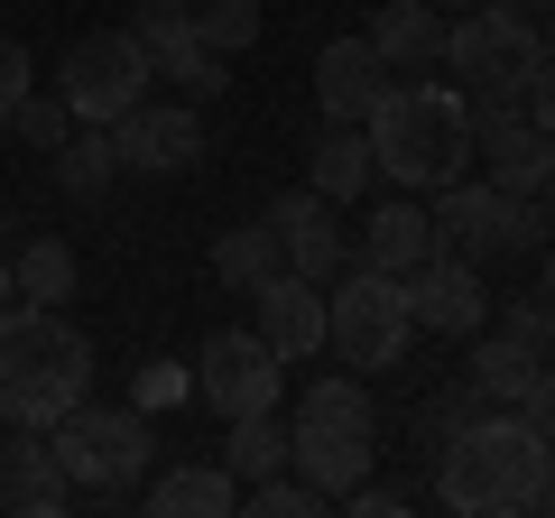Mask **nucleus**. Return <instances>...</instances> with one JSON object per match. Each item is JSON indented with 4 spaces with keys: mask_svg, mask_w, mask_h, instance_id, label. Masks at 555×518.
Segmentation results:
<instances>
[{
    "mask_svg": "<svg viewBox=\"0 0 555 518\" xmlns=\"http://www.w3.org/2000/svg\"><path fill=\"white\" fill-rule=\"evenodd\" d=\"M28 83H38V75H28V47H20V38H0V120L20 112V93H28Z\"/></svg>",
    "mask_w": 555,
    "mask_h": 518,
    "instance_id": "nucleus-33",
    "label": "nucleus"
},
{
    "mask_svg": "<svg viewBox=\"0 0 555 518\" xmlns=\"http://www.w3.org/2000/svg\"><path fill=\"white\" fill-rule=\"evenodd\" d=\"M416 342V315H408V279L352 259L334 287H324V352L343 371H398Z\"/></svg>",
    "mask_w": 555,
    "mask_h": 518,
    "instance_id": "nucleus-5",
    "label": "nucleus"
},
{
    "mask_svg": "<svg viewBox=\"0 0 555 518\" xmlns=\"http://www.w3.org/2000/svg\"><path fill=\"white\" fill-rule=\"evenodd\" d=\"M278 232V250H287V269H297V279H315V287H334L343 269H352V241L334 232V204L315 195V185H297V195H278L269 213H259Z\"/></svg>",
    "mask_w": 555,
    "mask_h": 518,
    "instance_id": "nucleus-13",
    "label": "nucleus"
},
{
    "mask_svg": "<svg viewBox=\"0 0 555 518\" xmlns=\"http://www.w3.org/2000/svg\"><path fill=\"white\" fill-rule=\"evenodd\" d=\"M518 102H528L537 130H555V47H537V65H528V83H518Z\"/></svg>",
    "mask_w": 555,
    "mask_h": 518,
    "instance_id": "nucleus-32",
    "label": "nucleus"
},
{
    "mask_svg": "<svg viewBox=\"0 0 555 518\" xmlns=\"http://www.w3.org/2000/svg\"><path fill=\"white\" fill-rule=\"evenodd\" d=\"M10 287H20L28 306H65V297H75V250H65V241H20Z\"/></svg>",
    "mask_w": 555,
    "mask_h": 518,
    "instance_id": "nucleus-26",
    "label": "nucleus"
},
{
    "mask_svg": "<svg viewBox=\"0 0 555 518\" xmlns=\"http://www.w3.org/2000/svg\"><path fill=\"white\" fill-rule=\"evenodd\" d=\"M352 259H371V269H389V279H408V269H426V259H436V222L416 213V204H379L371 222H361V250Z\"/></svg>",
    "mask_w": 555,
    "mask_h": 518,
    "instance_id": "nucleus-17",
    "label": "nucleus"
},
{
    "mask_svg": "<svg viewBox=\"0 0 555 518\" xmlns=\"http://www.w3.org/2000/svg\"><path fill=\"white\" fill-rule=\"evenodd\" d=\"M149 509H158V518H232L241 509V481L222 472V463H167V472L149 481Z\"/></svg>",
    "mask_w": 555,
    "mask_h": 518,
    "instance_id": "nucleus-19",
    "label": "nucleus"
},
{
    "mask_svg": "<svg viewBox=\"0 0 555 518\" xmlns=\"http://www.w3.org/2000/svg\"><path fill=\"white\" fill-rule=\"evenodd\" d=\"M112 148H120V167L185 177V167L204 158V112H195V102H149V93H139L130 112L112 120Z\"/></svg>",
    "mask_w": 555,
    "mask_h": 518,
    "instance_id": "nucleus-11",
    "label": "nucleus"
},
{
    "mask_svg": "<svg viewBox=\"0 0 555 518\" xmlns=\"http://www.w3.org/2000/svg\"><path fill=\"white\" fill-rule=\"evenodd\" d=\"M518 417H528V426H537V436H546V444H555V361H546V371H537V379H528V399H518Z\"/></svg>",
    "mask_w": 555,
    "mask_h": 518,
    "instance_id": "nucleus-34",
    "label": "nucleus"
},
{
    "mask_svg": "<svg viewBox=\"0 0 555 518\" xmlns=\"http://www.w3.org/2000/svg\"><path fill=\"white\" fill-rule=\"evenodd\" d=\"M250 306H259V334H269L278 361H315V352H324V287H315V279L278 269V279L250 287Z\"/></svg>",
    "mask_w": 555,
    "mask_h": 518,
    "instance_id": "nucleus-15",
    "label": "nucleus"
},
{
    "mask_svg": "<svg viewBox=\"0 0 555 518\" xmlns=\"http://www.w3.org/2000/svg\"><path fill=\"white\" fill-rule=\"evenodd\" d=\"M10 130H20L28 148H65V130H75V102H65V93H38V83H28L20 112H10Z\"/></svg>",
    "mask_w": 555,
    "mask_h": 518,
    "instance_id": "nucleus-28",
    "label": "nucleus"
},
{
    "mask_svg": "<svg viewBox=\"0 0 555 518\" xmlns=\"http://www.w3.org/2000/svg\"><path fill=\"white\" fill-rule=\"evenodd\" d=\"M379 454V417L361 379H306L297 426H287V472H306L324 500H343Z\"/></svg>",
    "mask_w": 555,
    "mask_h": 518,
    "instance_id": "nucleus-4",
    "label": "nucleus"
},
{
    "mask_svg": "<svg viewBox=\"0 0 555 518\" xmlns=\"http://www.w3.org/2000/svg\"><path fill=\"white\" fill-rule=\"evenodd\" d=\"M241 509H259V518H315L324 491H315L306 472H269V481H250V491H241Z\"/></svg>",
    "mask_w": 555,
    "mask_h": 518,
    "instance_id": "nucleus-29",
    "label": "nucleus"
},
{
    "mask_svg": "<svg viewBox=\"0 0 555 518\" xmlns=\"http://www.w3.org/2000/svg\"><path fill=\"white\" fill-rule=\"evenodd\" d=\"M408 315H416V334H454V342H473L481 324H491L481 269H473V259H454V250H436L426 269H408Z\"/></svg>",
    "mask_w": 555,
    "mask_h": 518,
    "instance_id": "nucleus-12",
    "label": "nucleus"
},
{
    "mask_svg": "<svg viewBox=\"0 0 555 518\" xmlns=\"http://www.w3.org/2000/svg\"><path fill=\"white\" fill-rule=\"evenodd\" d=\"M361 130H371V167L389 185H454L473 158V102L454 83H389L361 112Z\"/></svg>",
    "mask_w": 555,
    "mask_h": 518,
    "instance_id": "nucleus-3",
    "label": "nucleus"
},
{
    "mask_svg": "<svg viewBox=\"0 0 555 518\" xmlns=\"http://www.w3.org/2000/svg\"><path fill=\"white\" fill-rule=\"evenodd\" d=\"M10 297H20V287H10V259H0V306H10Z\"/></svg>",
    "mask_w": 555,
    "mask_h": 518,
    "instance_id": "nucleus-39",
    "label": "nucleus"
},
{
    "mask_svg": "<svg viewBox=\"0 0 555 518\" xmlns=\"http://www.w3.org/2000/svg\"><path fill=\"white\" fill-rule=\"evenodd\" d=\"M222 472L250 491V481L287 472V426H278V407H259V417H232V444H222Z\"/></svg>",
    "mask_w": 555,
    "mask_h": 518,
    "instance_id": "nucleus-24",
    "label": "nucleus"
},
{
    "mask_svg": "<svg viewBox=\"0 0 555 518\" xmlns=\"http://www.w3.org/2000/svg\"><path fill=\"white\" fill-rule=\"evenodd\" d=\"M537 204H546V232H555V177H546V195H537Z\"/></svg>",
    "mask_w": 555,
    "mask_h": 518,
    "instance_id": "nucleus-37",
    "label": "nucleus"
},
{
    "mask_svg": "<svg viewBox=\"0 0 555 518\" xmlns=\"http://www.w3.org/2000/svg\"><path fill=\"white\" fill-rule=\"evenodd\" d=\"M361 38L379 47V65H408V75H416V65H444V10H426V0H389Z\"/></svg>",
    "mask_w": 555,
    "mask_h": 518,
    "instance_id": "nucleus-20",
    "label": "nucleus"
},
{
    "mask_svg": "<svg viewBox=\"0 0 555 518\" xmlns=\"http://www.w3.org/2000/svg\"><path fill=\"white\" fill-rule=\"evenodd\" d=\"M195 38L214 47V56H241V47H259V0H204V10H195Z\"/></svg>",
    "mask_w": 555,
    "mask_h": 518,
    "instance_id": "nucleus-27",
    "label": "nucleus"
},
{
    "mask_svg": "<svg viewBox=\"0 0 555 518\" xmlns=\"http://www.w3.org/2000/svg\"><path fill=\"white\" fill-rule=\"evenodd\" d=\"M537 371H546V361H537L518 334H491V324H481V334H473V371H463V379H473V389H481L491 407H518Z\"/></svg>",
    "mask_w": 555,
    "mask_h": 518,
    "instance_id": "nucleus-22",
    "label": "nucleus"
},
{
    "mask_svg": "<svg viewBox=\"0 0 555 518\" xmlns=\"http://www.w3.org/2000/svg\"><path fill=\"white\" fill-rule=\"evenodd\" d=\"M500 334H518L537 361H555V297H509L500 306Z\"/></svg>",
    "mask_w": 555,
    "mask_h": 518,
    "instance_id": "nucleus-30",
    "label": "nucleus"
},
{
    "mask_svg": "<svg viewBox=\"0 0 555 518\" xmlns=\"http://www.w3.org/2000/svg\"><path fill=\"white\" fill-rule=\"evenodd\" d=\"M149 83H158L149 47H139L130 28H93V38H75V47H65V75H56V93L75 102V120L112 130V120L130 112L139 93H149Z\"/></svg>",
    "mask_w": 555,
    "mask_h": 518,
    "instance_id": "nucleus-8",
    "label": "nucleus"
},
{
    "mask_svg": "<svg viewBox=\"0 0 555 518\" xmlns=\"http://www.w3.org/2000/svg\"><path fill=\"white\" fill-rule=\"evenodd\" d=\"M436 250H454V259H473V269H491V259H509V250H537L546 241V204L537 195H500L491 177H454V185H436Z\"/></svg>",
    "mask_w": 555,
    "mask_h": 518,
    "instance_id": "nucleus-7",
    "label": "nucleus"
},
{
    "mask_svg": "<svg viewBox=\"0 0 555 518\" xmlns=\"http://www.w3.org/2000/svg\"><path fill=\"white\" fill-rule=\"evenodd\" d=\"M379 93H389V65H379L371 38H334V47L315 56V112H324V120H361Z\"/></svg>",
    "mask_w": 555,
    "mask_h": 518,
    "instance_id": "nucleus-16",
    "label": "nucleus"
},
{
    "mask_svg": "<svg viewBox=\"0 0 555 518\" xmlns=\"http://www.w3.org/2000/svg\"><path fill=\"white\" fill-rule=\"evenodd\" d=\"M278 269H287V250H278L269 222H232V232L214 241V279H222V287H241V297H250L259 279H278Z\"/></svg>",
    "mask_w": 555,
    "mask_h": 518,
    "instance_id": "nucleus-23",
    "label": "nucleus"
},
{
    "mask_svg": "<svg viewBox=\"0 0 555 518\" xmlns=\"http://www.w3.org/2000/svg\"><path fill=\"white\" fill-rule=\"evenodd\" d=\"M546 472H555V444L537 436L528 417H491V407L436 444V500L463 509V518H518V509H537Z\"/></svg>",
    "mask_w": 555,
    "mask_h": 518,
    "instance_id": "nucleus-1",
    "label": "nucleus"
},
{
    "mask_svg": "<svg viewBox=\"0 0 555 518\" xmlns=\"http://www.w3.org/2000/svg\"><path fill=\"white\" fill-rule=\"evenodd\" d=\"M537 20H500V10H463V20H444V65H454L473 93H518L537 65Z\"/></svg>",
    "mask_w": 555,
    "mask_h": 518,
    "instance_id": "nucleus-10",
    "label": "nucleus"
},
{
    "mask_svg": "<svg viewBox=\"0 0 555 518\" xmlns=\"http://www.w3.org/2000/svg\"><path fill=\"white\" fill-rule=\"evenodd\" d=\"M93 399V342L56 306H0V426H56Z\"/></svg>",
    "mask_w": 555,
    "mask_h": 518,
    "instance_id": "nucleus-2",
    "label": "nucleus"
},
{
    "mask_svg": "<svg viewBox=\"0 0 555 518\" xmlns=\"http://www.w3.org/2000/svg\"><path fill=\"white\" fill-rule=\"evenodd\" d=\"M426 10H444V20H454V10H481V0H426Z\"/></svg>",
    "mask_w": 555,
    "mask_h": 518,
    "instance_id": "nucleus-36",
    "label": "nucleus"
},
{
    "mask_svg": "<svg viewBox=\"0 0 555 518\" xmlns=\"http://www.w3.org/2000/svg\"><path fill=\"white\" fill-rule=\"evenodd\" d=\"M177 399H195V361H149V371H139V389H130V407H149V417H158V407H177Z\"/></svg>",
    "mask_w": 555,
    "mask_h": 518,
    "instance_id": "nucleus-31",
    "label": "nucleus"
},
{
    "mask_svg": "<svg viewBox=\"0 0 555 518\" xmlns=\"http://www.w3.org/2000/svg\"><path fill=\"white\" fill-rule=\"evenodd\" d=\"M278 389H287V361L269 352V334H259V324H250V334H214V342L195 352V399L214 407L222 426L278 407Z\"/></svg>",
    "mask_w": 555,
    "mask_h": 518,
    "instance_id": "nucleus-9",
    "label": "nucleus"
},
{
    "mask_svg": "<svg viewBox=\"0 0 555 518\" xmlns=\"http://www.w3.org/2000/svg\"><path fill=\"white\" fill-rule=\"evenodd\" d=\"M315 185L324 204H352V195H371L379 185V167H371V130L361 120H324V140H315Z\"/></svg>",
    "mask_w": 555,
    "mask_h": 518,
    "instance_id": "nucleus-21",
    "label": "nucleus"
},
{
    "mask_svg": "<svg viewBox=\"0 0 555 518\" xmlns=\"http://www.w3.org/2000/svg\"><path fill=\"white\" fill-rule=\"evenodd\" d=\"M481 148H491V185H500V195H546V177H555V130H537V120L518 112V120H500Z\"/></svg>",
    "mask_w": 555,
    "mask_h": 518,
    "instance_id": "nucleus-18",
    "label": "nucleus"
},
{
    "mask_svg": "<svg viewBox=\"0 0 555 518\" xmlns=\"http://www.w3.org/2000/svg\"><path fill=\"white\" fill-rule=\"evenodd\" d=\"M546 297H555V232H546Z\"/></svg>",
    "mask_w": 555,
    "mask_h": 518,
    "instance_id": "nucleus-38",
    "label": "nucleus"
},
{
    "mask_svg": "<svg viewBox=\"0 0 555 518\" xmlns=\"http://www.w3.org/2000/svg\"><path fill=\"white\" fill-rule=\"evenodd\" d=\"M481 10H500V20H546V0H481Z\"/></svg>",
    "mask_w": 555,
    "mask_h": 518,
    "instance_id": "nucleus-35",
    "label": "nucleus"
},
{
    "mask_svg": "<svg viewBox=\"0 0 555 518\" xmlns=\"http://www.w3.org/2000/svg\"><path fill=\"white\" fill-rule=\"evenodd\" d=\"M47 444H56L65 481H75V500H130L139 472L158 463V436H149V407H65L56 426H47Z\"/></svg>",
    "mask_w": 555,
    "mask_h": 518,
    "instance_id": "nucleus-6",
    "label": "nucleus"
},
{
    "mask_svg": "<svg viewBox=\"0 0 555 518\" xmlns=\"http://www.w3.org/2000/svg\"><path fill=\"white\" fill-rule=\"evenodd\" d=\"M47 158H56V185H65V195H102V185L120 177L112 130H93V120H75V130H65V148H47Z\"/></svg>",
    "mask_w": 555,
    "mask_h": 518,
    "instance_id": "nucleus-25",
    "label": "nucleus"
},
{
    "mask_svg": "<svg viewBox=\"0 0 555 518\" xmlns=\"http://www.w3.org/2000/svg\"><path fill=\"white\" fill-rule=\"evenodd\" d=\"M0 509H20V518L75 509V481H65V463H56V444H47V426H10V444H0Z\"/></svg>",
    "mask_w": 555,
    "mask_h": 518,
    "instance_id": "nucleus-14",
    "label": "nucleus"
}]
</instances>
